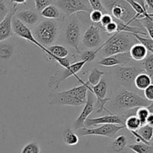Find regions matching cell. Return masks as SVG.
<instances>
[{"label":"cell","mask_w":153,"mask_h":153,"mask_svg":"<svg viewBox=\"0 0 153 153\" xmlns=\"http://www.w3.org/2000/svg\"><path fill=\"white\" fill-rule=\"evenodd\" d=\"M21 153H40V146L37 142L31 141L23 146Z\"/></svg>","instance_id":"e575fe53"},{"label":"cell","mask_w":153,"mask_h":153,"mask_svg":"<svg viewBox=\"0 0 153 153\" xmlns=\"http://www.w3.org/2000/svg\"><path fill=\"white\" fill-rule=\"evenodd\" d=\"M16 55V45L12 39L0 42V74H5L8 64Z\"/></svg>","instance_id":"8fae6325"},{"label":"cell","mask_w":153,"mask_h":153,"mask_svg":"<svg viewBox=\"0 0 153 153\" xmlns=\"http://www.w3.org/2000/svg\"><path fill=\"white\" fill-rule=\"evenodd\" d=\"M28 0H10V2L13 4H25Z\"/></svg>","instance_id":"f6af8a7d"},{"label":"cell","mask_w":153,"mask_h":153,"mask_svg":"<svg viewBox=\"0 0 153 153\" xmlns=\"http://www.w3.org/2000/svg\"><path fill=\"white\" fill-rule=\"evenodd\" d=\"M146 124L153 126V114H149L147 119H146Z\"/></svg>","instance_id":"ee69618b"},{"label":"cell","mask_w":153,"mask_h":153,"mask_svg":"<svg viewBox=\"0 0 153 153\" xmlns=\"http://www.w3.org/2000/svg\"><path fill=\"white\" fill-rule=\"evenodd\" d=\"M88 94H87V101L85 102L84 108L81 112L80 115L78 117L75 123L73 125V128L76 131H78L80 128H85V122L88 116L94 111V100H95V96L94 95L91 90L88 88Z\"/></svg>","instance_id":"9a60e30c"},{"label":"cell","mask_w":153,"mask_h":153,"mask_svg":"<svg viewBox=\"0 0 153 153\" xmlns=\"http://www.w3.org/2000/svg\"><path fill=\"white\" fill-rule=\"evenodd\" d=\"M131 60L128 52L116 54L108 57H104L100 60L98 64L105 67H115V66H124Z\"/></svg>","instance_id":"ac0fdd59"},{"label":"cell","mask_w":153,"mask_h":153,"mask_svg":"<svg viewBox=\"0 0 153 153\" xmlns=\"http://www.w3.org/2000/svg\"><path fill=\"white\" fill-rule=\"evenodd\" d=\"M103 124H116V125L123 126L125 127L124 120H123L122 116L120 114L117 115L114 114L100 117L87 118L85 122V128H91L92 126L103 125Z\"/></svg>","instance_id":"2e32d148"},{"label":"cell","mask_w":153,"mask_h":153,"mask_svg":"<svg viewBox=\"0 0 153 153\" xmlns=\"http://www.w3.org/2000/svg\"><path fill=\"white\" fill-rule=\"evenodd\" d=\"M143 72L144 71L140 65L120 66L114 70L113 81L116 85L130 91L136 76Z\"/></svg>","instance_id":"52a82bcc"},{"label":"cell","mask_w":153,"mask_h":153,"mask_svg":"<svg viewBox=\"0 0 153 153\" xmlns=\"http://www.w3.org/2000/svg\"><path fill=\"white\" fill-rule=\"evenodd\" d=\"M136 131L141 136L143 140L149 142V143H152L153 136L152 126L146 124V125L140 126Z\"/></svg>","instance_id":"484cf974"},{"label":"cell","mask_w":153,"mask_h":153,"mask_svg":"<svg viewBox=\"0 0 153 153\" xmlns=\"http://www.w3.org/2000/svg\"><path fill=\"white\" fill-rule=\"evenodd\" d=\"M107 13L123 23L131 25L136 19V13L126 0H101Z\"/></svg>","instance_id":"8992f818"},{"label":"cell","mask_w":153,"mask_h":153,"mask_svg":"<svg viewBox=\"0 0 153 153\" xmlns=\"http://www.w3.org/2000/svg\"><path fill=\"white\" fill-rule=\"evenodd\" d=\"M62 22L64 25L60 28V34L63 42L67 46L75 49L76 53H79V46L82 37V21L76 15L73 14L66 18Z\"/></svg>","instance_id":"277c9868"},{"label":"cell","mask_w":153,"mask_h":153,"mask_svg":"<svg viewBox=\"0 0 153 153\" xmlns=\"http://www.w3.org/2000/svg\"><path fill=\"white\" fill-rule=\"evenodd\" d=\"M6 134H7V130H6L5 126L0 120V142L2 141L5 138Z\"/></svg>","instance_id":"7bdbcfd3"},{"label":"cell","mask_w":153,"mask_h":153,"mask_svg":"<svg viewBox=\"0 0 153 153\" xmlns=\"http://www.w3.org/2000/svg\"><path fill=\"white\" fill-rule=\"evenodd\" d=\"M128 53L131 59L136 61H142L146 58L149 54V52L143 45L137 43L131 46Z\"/></svg>","instance_id":"44dd1931"},{"label":"cell","mask_w":153,"mask_h":153,"mask_svg":"<svg viewBox=\"0 0 153 153\" xmlns=\"http://www.w3.org/2000/svg\"><path fill=\"white\" fill-rule=\"evenodd\" d=\"M128 147L135 153H153L152 145H147L143 143H132L128 145Z\"/></svg>","instance_id":"f1b7e54d"},{"label":"cell","mask_w":153,"mask_h":153,"mask_svg":"<svg viewBox=\"0 0 153 153\" xmlns=\"http://www.w3.org/2000/svg\"><path fill=\"white\" fill-rule=\"evenodd\" d=\"M90 4H91V7L93 10H98L101 11L103 14L107 13L106 10L103 7L102 4L101 0H88Z\"/></svg>","instance_id":"8d00e7d4"},{"label":"cell","mask_w":153,"mask_h":153,"mask_svg":"<svg viewBox=\"0 0 153 153\" xmlns=\"http://www.w3.org/2000/svg\"><path fill=\"white\" fill-rule=\"evenodd\" d=\"M82 82V85L74 87L67 91L58 92L51 91L49 94V104L50 105H67L78 107L85 104L88 94V84Z\"/></svg>","instance_id":"6da1fadb"},{"label":"cell","mask_w":153,"mask_h":153,"mask_svg":"<svg viewBox=\"0 0 153 153\" xmlns=\"http://www.w3.org/2000/svg\"><path fill=\"white\" fill-rule=\"evenodd\" d=\"M61 22L55 19L40 21L31 29L35 40L45 48L55 44L60 34Z\"/></svg>","instance_id":"7a4b0ae2"},{"label":"cell","mask_w":153,"mask_h":153,"mask_svg":"<svg viewBox=\"0 0 153 153\" xmlns=\"http://www.w3.org/2000/svg\"><path fill=\"white\" fill-rule=\"evenodd\" d=\"M101 32L98 24L91 23L82 37L81 41L84 46L88 49L100 47L103 43Z\"/></svg>","instance_id":"7c38bea8"},{"label":"cell","mask_w":153,"mask_h":153,"mask_svg":"<svg viewBox=\"0 0 153 153\" xmlns=\"http://www.w3.org/2000/svg\"><path fill=\"white\" fill-rule=\"evenodd\" d=\"M88 88L91 91V92L94 94L95 97L97 98V113H102L103 111H106L109 114H111V112L105 108V105L108 101H110L111 99L109 97H106L108 91V85L107 82L105 80H100L97 85L94 86H89Z\"/></svg>","instance_id":"4fadbf2b"},{"label":"cell","mask_w":153,"mask_h":153,"mask_svg":"<svg viewBox=\"0 0 153 153\" xmlns=\"http://www.w3.org/2000/svg\"><path fill=\"white\" fill-rule=\"evenodd\" d=\"M63 140L67 146H75L78 144L79 139L77 134L73 132L71 128H68L63 134Z\"/></svg>","instance_id":"d4e9b609"},{"label":"cell","mask_w":153,"mask_h":153,"mask_svg":"<svg viewBox=\"0 0 153 153\" xmlns=\"http://www.w3.org/2000/svg\"><path fill=\"white\" fill-rule=\"evenodd\" d=\"M140 67L143 71L146 72V74L152 79L153 77V54H148L145 59L141 61Z\"/></svg>","instance_id":"83f0119b"},{"label":"cell","mask_w":153,"mask_h":153,"mask_svg":"<svg viewBox=\"0 0 153 153\" xmlns=\"http://www.w3.org/2000/svg\"><path fill=\"white\" fill-rule=\"evenodd\" d=\"M137 42V40L131 33L118 31L113 34L110 38L102 44V55L108 57L116 54L128 52L131 46Z\"/></svg>","instance_id":"3957f363"},{"label":"cell","mask_w":153,"mask_h":153,"mask_svg":"<svg viewBox=\"0 0 153 153\" xmlns=\"http://www.w3.org/2000/svg\"><path fill=\"white\" fill-rule=\"evenodd\" d=\"M144 1L146 3V6L152 10L153 9V0H145Z\"/></svg>","instance_id":"bcb514c9"},{"label":"cell","mask_w":153,"mask_h":153,"mask_svg":"<svg viewBox=\"0 0 153 153\" xmlns=\"http://www.w3.org/2000/svg\"><path fill=\"white\" fill-rule=\"evenodd\" d=\"M105 72L100 71L98 70L97 67L93 69L90 73L89 76H88V82H86L89 86H94V85H97L101 80L102 76H104Z\"/></svg>","instance_id":"4316f807"},{"label":"cell","mask_w":153,"mask_h":153,"mask_svg":"<svg viewBox=\"0 0 153 153\" xmlns=\"http://www.w3.org/2000/svg\"><path fill=\"white\" fill-rule=\"evenodd\" d=\"M52 4L64 13L66 18L75 13H90L92 10L83 0H53Z\"/></svg>","instance_id":"ba28073f"},{"label":"cell","mask_w":153,"mask_h":153,"mask_svg":"<svg viewBox=\"0 0 153 153\" xmlns=\"http://www.w3.org/2000/svg\"><path fill=\"white\" fill-rule=\"evenodd\" d=\"M151 85H152V79L144 72L137 75L134 81V85L139 90L144 91Z\"/></svg>","instance_id":"cb8c5ba5"},{"label":"cell","mask_w":153,"mask_h":153,"mask_svg":"<svg viewBox=\"0 0 153 153\" xmlns=\"http://www.w3.org/2000/svg\"><path fill=\"white\" fill-rule=\"evenodd\" d=\"M40 15L48 19H55V20L63 22L66 19L64 13L53 4L46 6L40 12Z\"/></svg>","instance_id":"ffe728a7"},{"label":"cell","mask_w":153,"mask_h":153,"mask_svg":"<svg viewBox=\"0 0 153 153\" xmlns=\"http://www.w3.org/2000/svg\"><path fill=\"white\" fill-rule=\"evenodd\" d=\"M12 31L13 34H15L16 37H21L22 39L28 40L30 43H33L34 45L37 46V47L40 48L41 50H43L45 47L42 46L33 36L32 32H31V28H28L26 25H24L22 22L19 20L17 18L13 16L12 19Z\"/></svg>","instance_id":"5bb4252c"},{"label":"cell","mask_w":153,"mask_h":153,"mask_svg":"<svg viewBox=\"0 0 153 153\" xmlns=\"http://www.w3.org/2000/svg\"><path fill=\"white\" fill-rule=\"evenodd\" d=\"M52 1H46V0H34V3H35V7L37 12L40 13L44 7L46 6L49 5V4H52Z\"/></svg>","instance_id":"f35d334b"},{"label":"cell","mask_w":153,"mask_h":153,"mask_svg":"<svg viewBox=\"0 0 153 153\" xmlns=\"http://www.w3.org/2000/svg\"><path fill=\"white\" fill-rule=\"evenodd\" d=\"M136 38V40L139 42L141 45H143L145 48L150 53H153V39L151 37H143L138 34H132Z\"/></svg>","instance_id":"d6a6232c"},{"label":"cell","mask_w":153,"mask_h":153,"mask_svg":"<svg viewBox=\"0 0 153 153\" xmlns=\"http://www.w3.org/2000/svg\"><path fill=\"white\" fill-rule=\"evenodd\" d=\"M103 13L98 10H92L90 12V19L92 23H99L100 22Z\"/></svg>","instance_id":"d590c367"},{"label":"cell","mask_w":153,"mask_h":153,"mask_svg":"<svg viewBox=\"0 0 153 153\" xmlns=\"http://www.w3.org/2000/svg\"><path fill=\"white\" fill-rule=\"evenodd\" d=\"M14 16L17 18L24 25L28 26H35L40 22V14L38 12L32 10H23L16 12ZM29 28V27H28Z\"/></svg>","instance_id":"d6986e66"},{"label":"cell","mask_w":153,"mask_h":153,"mask_svg":"<svg viewBox=\"0 0 153 153\" xmlns=\"http://www.w3.org/2000/svg\"><path fill=\"white\" fill-rule=\"evenodd\" d=\"M100 49H101V46L96 50H84L82 52H79V55L80 56L81 61H85L86 63L91 62L95 59L97 53L100 52Z\"/></svg>","instance_id":"4dcf8cb0"},{"label":"cell","mask_w":153,"mask_h":153,"mask_svg":"<svg viewBox=\"0 0 153 153\" xmlns=\"http://www.w3.org/2000/svg\"><path fill=\"white\" fill-rule=\"evenodd\" d=\"M16 4H13L10 11L0 22V42L11 38L13 35L12 31V19L16 12Z\"/></svg>","instance_id":"e0dca14e"},{"label":"cell","mask_w":153,"mask_h":153,"mask_svg":"<svg viewBox=\"0 0 153 153\" xmlns=\"http://www.w3.org/2000/svg\"><path fill=\"white\" fill-rule=\"evenodd\" d=\"M149 114L151 113L149 111V110L146 108V107L137 108L135 115L137 116V117L138 118L139 120L140 121L141 126L146 124V119H147Z\"/></svg>","instance_id":"836d02e7"},{"label":"cell","mask_w":153,"mask_h":153,"mask_svg":"<svg viewBox=\"0 0 153 153\" xmlns=\"http://www.w3.org/2000/svg\"><path fill=\"white\" fill-rule=\"evenodd\" d=\"M152 102L140 97L137 93L120 87L117 94L114 96L110 108L114 111H121L123 109L129 110L135 108L147 107Z\"/></svg>","instance_id":"5b68a950"},{"label":"cell","mask_w":153,"mask_h":153,"mask_svg":"<svg viewBox=\"0 0 153 153\" xmlns=\"http://www.w3.org/2000/svg\"><path fill=\"white\" fill-rule=\"evenodd\" d=\"M153 15L148 17H143L137 19L142 28H144L147 31L149 37H153Z\"/></svg>","instance_id":"1f68e13d"},{"label":"cell","mask_w":153,"mask_h":153,"mask_svg":"<svg viewBox=\"0 0 153 153\" xmlns=\"http://www.w3.org/2000/svg\"><path fill=\"white\" fill-rule=\"evenodd\" d=\"M127 143L128 139L125 134H120L111 142V152L123 153L124 151H126Z\"/></svg>","instance_id":"603a6c76"},{"label":"cell","mask_w":153,"mask_h":153,"mask_svg":"<svg viewBox=\"0 0 153 153\" xmlns=\"http://www.w3.org/2000/svg\"><path fill=\"white\" fill-rule=\"evenodd\" d=\"M144 95L145 97L147 100L149 101L152 102L153 101V85H151L148 87L147 88L144 90Z\"/></svg>","instance_id":"b9f144b4"},{"label":"cell","mask_w":153,"mask_h":153,"mask_svg":"<svg viewBox=\"0 0 153 153\" xmlns=\"http://www.w3.org/2000/svg\"><path fill=\"white\" fill-rule=\"evenodd\" d=\"M46 54L47 56H55L58 58H67L69 55V51L66 46L61 44H53L46 48Z\"/></svg>","instance_id":"7402d4cb"},{"label":"cell","mask_w":153,"mask_h":153,"mask_svg":"<svg viewBox=\"0 0 153 153\" xmlns=\"http://www.w3.org/2000/svg\"><path fill=\"white\" fill-rule=\"evenodd\" d=\"M103 31L107 34H114V33L117 32V24L115 22L114 19H113V21L111 23L103 28Z\"/></svg>","instance_id":"74e56055"},{"label":"cell","mask_w":153,"mask_h":153,"mask_svg":"<svg viewBox=\"0 0 153 153\" xmlns=\"http://www.w3.org/2000/svg\"><path fill=\"white\" fill-rule=\"evenodd\" d=\"M125 127L121 125L116 124H103L97 128H83L78 130V133L80 136L95 135L113 138L116 136L117 133Z\"/></svg>","instance_id":"30bf717a"},{"label":"cell","mask_w":153,"mask_h":153,"mask_svg":"<svg viewBox=\"0 0 153 153\" xmlns=\"http://www.w3.org/2000/svg\"><path fill=\"white\" fill-rule=\"evenodd\" d=\"M112 21H113V17L110 14H108V13H105L102 16V19L100 20V24L104 28L106 25H108L109 23H111Z\"/></svg>","instance_id":"60d3db41"},{"label":"cell","mask_w":153,"mask_h":153,"mask_svg":"<svg viewBox=\"0 0 153 153\" xmlns=\"http://www.w3.org/2000/svg\"><path fill=\"white\" fill-rule=\"evenodd\" d=\"M141 126L140 121L136 115H132L126 118L125 120V127L129 131H137L140 127Z\"/></svg>","instance_id":"f546056e"},{"label":"cell","mask_w":153,"mask_h":153,"mask_svg":"<svg viewBox=\"0 0 153 153\" xmlns=\"http://www.w3.org/2000/svg\"><path fill=\"white\" fill-rule=\"evenodd\" d=\"M4 0H0V22L5 17L7 13L10 11Z\"/></svg>","instance_id":"ab89813d"},{"label":"cell","mask_w":153,"mask_h":153,"mask_svg":"<svg viewBox=\"0 0 153 153\" xmlns=\"http://www.w3.org/2000/svg\"><path fill=\"white\" fill-rule=\"evenodd\" d=\"M85 61H77L71 64L67 68H64L63 70H58L55 72V74L50 76L49 81V88L52 91H57L59 88V85L71 76H76V73L82 69V67L86 64Z\"/></svg>","instance_id":"9c48e42d"}]
</instances>
